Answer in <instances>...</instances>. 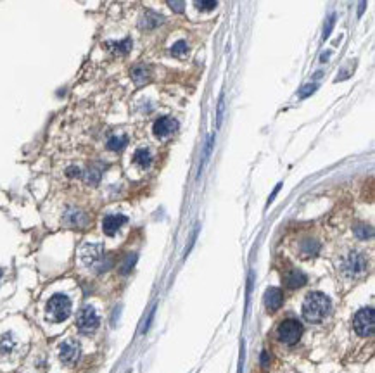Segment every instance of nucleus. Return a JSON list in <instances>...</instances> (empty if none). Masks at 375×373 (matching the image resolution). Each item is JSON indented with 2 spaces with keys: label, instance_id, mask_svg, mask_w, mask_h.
Here are the masks:
<instances>
[{
  "label": "nucleus",
  "instance_id": "nucleus-26",
  "mask_svg": "<svg viewBox=\"0 0 375 373\" xmlns=\"http://www.w3.org/2000/svg\"><path fill=\"white\" fill-rule=\"evenodd\" d=\"M135 261H137V254H131V256H128L125 259V263H123V266H121V273H123V275H125V273H128V271L131 270V268H134Z\"/></svg>",
  "mask_w": 375,
  "mask_h": 373
},
{
  "label": "nucleus",
  "instance_id": "nucleus-28",
  "mask_svg": "<svg viewBox=\"0 0 375 373\" xmlns=\"http://www.w3.org/2000/svg\"><path fill=\"white\" fill-rule=\"evenodd\" d=\"M223 107H225V99H223V95H219L218 111H216V126L222 125V120H223Z\"/></svg>",
  "mask_w": 375,
  "mask_h": 373
},
{
  "label": "nucleus",
  "instance_id": "nucleus-19",
  "mask_svg": "<svg viewBox=\"0 0 375 373\" xmlns=\"http://www.w3.org/2000/svg\"><path fill=\"white\" fill-rule=\"evenodd\" d=\"M107 47L111 49V52L125 56V54L130 52V49H131V40L125 38V40H121V42H113V43H107Z\"/></svg>",
  "mask_w": 375,
  "mask_h": 373
},
{
  "label": "nucleus",
  "instance_id": "nucleus-23",
  "mask_svg": "<svg viewBox=\"0 0 375 373\" xmlns=\"http://www.w3.org/2000/svg\"><path fill=\"white\" fill-rule=\"evenodd\" d=\"M318 249H320V245L315 242V240H306L303 245V251H306L308 256H315V254L318 252Z\"/></svg>",
  "mask_w": 375,
  "mask_h": 373
},
{
  "label": "nucleus",
  "instance_id": "nucleus-9",
  "mask_svg": "<svg viewBox=\"0 0 375 373\" xmlns=\"http://www.w3.org/2000/svg\"><path fill=\"white\" fill-rule=\"evenodd\" d=\"M59 356H61V361H64L66 365H73V363L78 361L80 358V345L75 340H68V342L61 344V349H59Z\"/></svg>",
  "mask_w": 375,
  "mask_h": 373
},
{
  "label": "nucleus",
  "instance_id": "nucleus-24",
  "mask_svg": "<svg viewBox=\"0 0 375 373\" xmlns=\"http://www.w3.org/2000/svg\"><path fill=\"white\" fill-rule=\"evenodd\" d=\"M195 7L203 9V11H211V9L216 7V0H194Z\"/></svg>",
  "mask_w": 375,
  "mask_h": 373
},
{
  "label": "nucleus",
  "instance_id": "nucleus-4",
  "mask_svg": "<svg viewBox=\"0 0 375 373\" xmlns=\"http://www.w3.org/2000/svg\"><path fill=\"white\" fill-rule=\"evenodd\" d=\"M355 332L361 337H370L373 334V327H375V311L373 308H363L360 309L355 315L353 320Z\"/></svg>",
  "mask_w": 375,
  "mask_h": 373
},
{
  "label": "nucleus",
  "instance_id": "nucleus-3",
  "mask_svg": "<svg viewBox=\"0 0 375 373\" xmlns=\"http://www.w3.org/2000/svg\"><path fill=\"white\" fill-rule=\"evenodd\" d=\"M80 258L83 265L89 268H97L99 271L109 268L106 258H104V249L99 244H85L80 251Z\"/></svg>",
  "mask_w": 375,
  "mask_h": 373
},
{
  "label": "nucleus",
  "instance_id": "nucleus-31",
  "mask_svg": "<svg viewBox=\"0 0 375 373\" xmlns=\"http://www.w3.org/2000/svg\"><path fill=\"white\" fill-rule=\"evenodd\" d=\"M365 7H367V0H360V6H358V16H360V17L363 16Z\"/></svg>",
  "mask_w": 375,
  "mask_h": 373
},
{
  "label": "nucleus",
  "instance_id": "nucleus-1",
  "mask_svg": "<svg viewBox=\"0 0 375 373\" xmlns=\"http://www.w3.org/2000/svg\"><path fill=\"white\" fill-rule=\"evenodd\" d=\"M330 313V299L322 292H312L304 299L303 316L304 320L318 323Z\"/></svg>",
  "mask_w": 375,
  "mask_h": 373
},
{
  "label": "nucleus",
  "instance_id": "nucleus-14",
  "mask_svg": "<svg viewBox=\"0 0 375 373\" xmlns=\"http://www.w3.org/2000/svg\"><path fill=\"white\" fill-rule=\"evenodd\" d=\"M283 282H285V285L289 289H299V287H303V285H306L308 278H306L304 273H301V271H297V270H292V271H289L285 275Z\"/></svg>",
  "mask_w": 375,
  "mask_h": 373
},
{
  "label": "nucleus",
  "instance_id": "nucleus-25",
  "mask_svg": "<svg viewBox=\"0 0 375 373\" xmlns=\"http://www.w3.org/2000/svg\"><path fill=\"white\" fill-rule=\"evenodd\" d=\"M334 22H336V14H330V16H328L327 22H325V26H323V33H322V38L323 40L328 38V35H330V31L334 28Z\"/></svg>",
  "mask_w": 375,
  "mask_h": 373
},
{
  "label": "nucleus",
  "instance_id": "nucleus-7",
  "mask_svg": "<svg viewBox=\"0 0 375 373\" xmlns=\"http://www.w3.org/2000/svg\"><path fill=\"white\" fill-rule=\"evenodd\" d=\"M365 270H367V259H365L363 254H360V252H351L349 256L344 259V263H342V271L351 276L361 275Z\"/></svg>",
  "mask_w": 375,
  "mask_h": 373
},
{
  "label": "nucleus",
  "instance_id": "nucleus-8",
  "mask_svg": "<svg viewBox=\"0 0 375 373\" xmlns=\"http://www.w3.org/2000/svg\"><path fill=\"white\" fill-rule=\"evenodd\" d=\"M177 128H178V123L173 120V118L163 116V118H159L156 123H154L152 131H154V135H156L158 138H166V136H170Z\"/></svg>",
  "mask_w": 375,
  "mask_h": 373
},
{
  "label": "nucleus",
  "instance_id": "nucleus-22",
  "mask_svg": "<svg viewBox=\"0 0 375 373\" xmlns=\"http://www.w3.org/2000/svg\"><path fill=\"white\" fill-rule=\"evenodd\" d=\"M12 347H14V340H12V335L11 334H6L2 339H0V351H2V353H9Z\"/></svg>",
  "mask_w": 375,
  "mask_h": 373
},
{
  "label": "nucleus",
  "instance_id": "nucleus-30",
  "mask_svg": "<svg viewBox=\"0 0 375 373\" xmlns=\"http://www.w3.org/2000/svg\"><path fill=\"white\" fill-rule=\"evenodd\" d=\"M66 175L70 176V178H76V176H80V175H81V171H80L76 166H71L70 170L66 171Z\"/></svg>",
  "mask_w": 375,
  "mask_h": 373
},
{
  "label": "nucleus",
  "instance_id": "nucleus-33",
  "mask_svg": "<svg viewBox=\"0 0 375 373\" xmlns=\"http://www.w3.org/2000/svg\"><path fill=\"white\" fill-rule=\"evenodd\" d=\"M280 186H282V185H277V186H275V190H273V194H272V197H270V199H268V204H270V202H272V201H273V199H275V195L278 194V190H280Z\"/></svg>",
  "mask_w": 375,
  "mask_h": 373
},
{
  "label": "nucleus",
  "instance_id": "nucleus-11",
  "mask_svg": "<svg viewBox=\"0 0 375 373\" xmlns=\"http://www.w3.org/2000/svg\"><path fill=\"white\" fill-rule=\"evenodd\" d=\"M282 302H283L282 290H278L275 287H272V289L267 290V294H264V306H267L268 313L277 311V309L282 306Z\"/></svg>",
  "mask_w": 375,
  "mask_h": 373
},
{
  "label": "nucleus",
  "instance_id": "nucleus-29",
  "mask_svg": "<svg viewBox=\"0 0 375 373\" xmlns=\"http://www.w3.org/2000/svg\"><path fill=\"white\" fill-rule=\"evenodd\" d=\"M168 6H170L175 12L180 14V12H184L185 4H184V0H168Z\"/></svg>",
  "mask_w": 375,
  "mask_h": 373
},
{
  "label": "nucleus",
  "instance_id": "nucleus-17",
  "mask_svg": "<svg viewBox=\"0 0 375 373\" xmlns=\"http://www.w3.org/2000/svg\"><path fill=\"white\" fill-rule=\"evenodd\" d=\"M100 176H102V170H100L99 166H90V168H86V171H85V175H83V178L85 181L89 185H97L99 181H100Z\"/></svg>",
  "mask_w": 375,
  "mask_h": 373
},
{
  "label": "nucleus",
  "instance_id": "nucleus-2",
  "mask_svg": "<svg viewBox=\"0 0 375 373\" xmlns=\"http://www.w3.org/2000/svg\"><path fill=\"white\" fill-rule=\"evenodd\" d=\"M71 315V301L68 295L64 294H56L49 299L47 302V316L50 321L61 323L68 320Z\"/></svg>",
  "mask_w": 375,
  "mask_h": 373
},
{
  "label": "nucleus",
  "instance_id": "nucleus-13",
  "mask_svg": "<svg viewBox=\"0 0 375 373\" xmlns=\"http://www.w3.org/2000/svg\"><path fill=\"white\" fill-rule=\"evenodd\" d=\"M163 21H164L163 16H159L152 11H145V14L142 16V19H140V28L154 30V28H158V26H161Z\"/></svg>",
  "mask_w": 375,
  "mask_h": 373
},
{
  "label": "nucleus",
  "instance_id": "nucleus-34",
  "mask_svg": "<svg viewBox=\"0 0 375 373\" xmlns=\"http://www.w3.org/2000/svg\"><path fill=\"white\" fill-rule=\"evenodd\" d=\"M0 275H2V271H0Z\"/></svg>",
  "mask_w": 375,
  "mask_h": 373
},
{
  "label": "nucleus",
  "instance_id": "nucleus-32",
  "mask_svg": "<svg viewBox=\"0 0 375 373\" xmlns=\"http://www.w3.org/2000/svg\"><path fill=\"white\" fill-rule=\"evenodd\" d=\"M268 361H270L268 353H267V351H263V354H261V366H263V368H267V366H268Z\"/></svg>",
  "mask_w": 375,
  "mask_h": 373
},
{
  "label": "nucleus",
  "instance_id": "nucleus-10",
  "mask_svg": "<svg viewBox=\"0 0 375 373\" xmlns=\"http://www.w3.org/2000/svg\"><path fill=\"white\" fill-rule=\"evenodd\" d=\"M125 223H126V216H123V215H109V216L104 218L102 230H104V234H106V235L113 237V235L116 234V231L120 230Z\"/></svg>",
  "mask_w": 375,
  "mask_h": 373
},
{
  "label": "nucleus",
  "instance_id": "nucleus-16",
  "mask_svg": "<svg viewBox=\"0 0 375 373\" xmlns=\"http://www.w3.org/2000/svg\"><path fill=\"white\" fill-rule=\"evenodd\" d=\"M134 162L139 165L140 168H149L150 162H152V156H150V152L147 149H139V151L134 154Z\"/></svg>",
  "mask_w": 375,
  "mask_h": 373
},
{
  "label": "nucleus",
  "instance_id": "nucleus-18",
  "mask_svg": "<svg viewBox=\"0 0 375 373\" xmlns=\"http://www.w3.org/2000/svg\"><path fill=\"white\" fill-rule=\"evenodd\" d=\"M126 144H128V138L125 135H114L107 140V149H111L114 152H120L126 147Z\"/></svg>",
  "mask_w": 375,
  "mask_h": 373
},
{
  "label": "nucleus",
  "instance_id": "nucleus-15",
  "mask_svg": "<svg viewBox=\"0 0 375 373\" xmlns=\"http://www.w3.org/2000/svg\"><path fill=\"white\" fill-rule=\"evenodd\" d=\"M131 80L135 81V85H144L149 81V69L145 66H135L131 69Z\"/></svg>",
  "mask_w": 375,
  "mask_h": 373
},
{
  "label": "nucleus",
  "instance_id": "nucleus-12",
  "mask_svg": "<svg viewBox=\"0 0 375 373\" xmlns=\"http://www.w3.org/2000/svg\"><path fill=\"white\" fill-rule=\"evenodd\" d=\"M64 223L70 226L81 228V226H85L89 223V216L83 211H80V209H68L66 215H64Z\"/></svg>",
  "mask_w": 375,
  "mask_h": 373
},
{
  "label": "nucleus",
  "instance_id": "nucleus-20",
  "mask_svg": "<svg viewBox=\"0 0 375 373\" xmlns=\"http://www.w3.org/2000/svg\"><path fill=\"white\" fill-rule=\"evenodd\" d=\"M171 54L178 59H184L187 54H189V47H187V42L184 40H180V42H177L175 45L171 47Z\"/></svg>",
  "mask_w": 375,
  "mask_h": 373
},
{
  "label": "nucleus",
  "instance_id": "nucleus-6",
  "mask_svg": "<svg viewBox=\"0 0 375 373\" xmlns=\"http://www.w3.org/2000/svg\"><path fill=\"white\" fill-rule=\"evenodd\" d=\"M99 315L95 313V309L92 306H85L80 311L78 320H76V325H78V330L81 334H92L99 329Z\"/></svg>",
  "mask_w": 375,
  "mask_h": 373
},
{
  "label": "nucleus",
  "instance_id": "nucleus-21",
  "mask_svg": "<svg viewBox=\"0 0 375 373\" xmlns=\"http://www.w3.org/2000/svg\"><path fill=\"white\" fill-rule=\"evenodd\" d=\"M355 234H356V237L361 239V240H365V239H370L373 235V231L370 226L367 225H356L355 226Z\"/></svg>",
  "mask_w": 375,
  "mask_h": 373
},
{
  "label": "nucleus",
  "instance_id": "nucleus-5",
  "mask_svg": "<svg viewBox=\"0 0 375 373\" xmlns=\"http://www.w3.org/2000/svg\"><path fill=\"white\" fill-rule=\"evenodd\" d=\"M301 334H303V325L297 320H292V318L291 320H283L277 329V335L280 339V342L287 345H294L301 339Z\"/></svg>",
  "mask_w": 375,
  "mask_h": 373
},
{
  "label": "nucleus",
  "instance_id": "nucleus-27",
  "mask_svg": "<svg viewBox=\"0 0 375 373\" xmlns=\"http://www.w3.org/2000/svg\"><path fill=\"white\" fill-rule=\"evenodd\" d=\"M318 88V85L317 83H310V85H306V86H303V88H301V92H299V97L301 99H306V97H310V95H312L315 90Z\"/></svg>",
  "mask_w": 375,
  "mask_h": 373
}]
</instances>
